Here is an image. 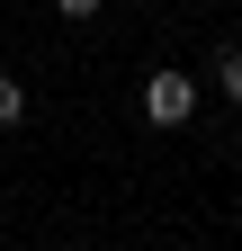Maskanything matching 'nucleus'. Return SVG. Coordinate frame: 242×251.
<instances>
[{"mask_svg": "<svg viewBox=\"0 0 242 251\" xmlns=\"http://www.w3.org/2000/svg\"><path fill=\"white\" fill-rule=\"evenodd\" d=\"M144 117L179 135V126L197 117V81H189V72H153V81H144Z\"/></svg>", "mask_w": 242, "mask_h": 251, "instance_id": "nucleus-1", "label": "nucleus"}, {"mask_svg": "<svg viewBox=\"0 0 242 251\" xmlns=\"http://www.w3.org/2000/svg\"><path fill=\"white\" fill-rule=\"evenodd\" d=\"M9 126H27V90H18V81H0V135H9Z\"/></svg>", "mask_w": 242, "mask_h": 251, "instance_id": "nucleus-3", "label": "nucleus"}, {"mask_svg": "<svg viewBox=\"0 0 242 251\" xmlns=\"http://www.w3.org/2000/svg\"><path fill=\"white\" fill-rule=\"evenodd\" d=\"M216 90L242 108V45H216Z\"/></svg>", "mask_w": 242, "mask_h": 251, "instance_id": "nucleus-2", "label": "nucleus"}, {"mask_svg": "<svg viewBox=\"0 0 242 251\" xmlns=\"http://www.w3.org/2000/svg\"><path fill=\"white\" fill-rule=\"evenodd\" d=\"M54 9H63V18H99L108 0H54Z\"/></svg>", "mask_w": 242, "mask_h": 251, "instance_id": "nucleus-4", "label": "nucleus"}]
</instances>
